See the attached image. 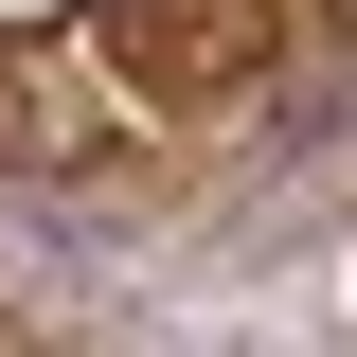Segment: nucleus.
Masks as SVG:
<instances>
[{
    "label": "nucleus",
    "instance_id": "1",
    "mask_svg": "<svg viewBox=\"0 0 357 357\" xmlns=\"http://www.w3.org/2000/svg\"><path fill=\"white\" fill-rule=\"evenodd\" d=\"M89 54H107V89H126L143 126H197V107H232L286 54V0H107Z\"/></svg>",
    "mask_w": 357,
    "mask_h": 357
}]
</instances>
